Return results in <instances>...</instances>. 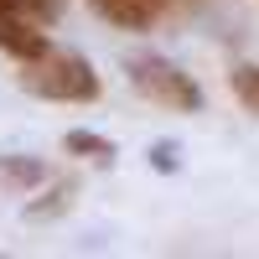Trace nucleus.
Here are the masks:
<instances>
[{
	"instance_id": "f257e3e1",
	"label": "nucleus",
	"mask_w": 259,
	"mask_h": 259,
	"mask_svg": "<svg viewBox=\"0 0 259 259\" xmlns=\"http://www.w3.org/2000/svg\"><path fill=\"white\" fill-rule=\"evenodd\" d=\"M21 89H31L36 99H52V104H94L99 99V73L83 52L47 47V52L21 62Z\"/></svg>"
},
{
	"instance_id": "f03ea898",
	"label": "nucleus",
	"mask_w": 259,
	"mask_h": 259,
	"mask_svg": "<svg viewBox=\"0 0 259 259\" xmlns=\"http://www.w3.org/2000/svg\"><path fill=\"white\" fill-rule=\"evenodd\" d=\"M130 83H135V94L150 99V104H161V109H202V89H197V78L182 73L177 62H166V57H135L130 62Z\"/></svg>"
},
{
	"instance_id": "7ed1b4c3",
	"label": "nucleus",
	"mask_w": 259,
	"mask_h": 259,
	"mask_svg": "<svg viewBox=\"0 0 259 259\" xmlns=\"http://www.w3.org/2000/svg\"><path fill=\"white\" fill-rule=\"evenodd\" d=\"M0 52H11L16 62L47 52V31H41V21H31L16 0H0Z\"/></svg>"
},
{
	"instance_id": "20e7f679",
	"label": "nucleus",
	"mask_w": 259,
	"mask_h": 259,
	"mask_svg": "<svg viewBox=\"0 0 259 259\" xmlns=\"http://www.w3.org/2000/svg\"><path fill=\"white\" fill-rule=\"evenodd\" d=\"M89 6L119 31H150L166 16V0H89Z\"/></svg>"
},
{
	"instance_id": "39448f33",
	"label": "nucleus",
	"mask_w": 259,
	"mask_h": 259,
	"mask_svg": "<svg viewBox=\"0 0 259 259\" xmlns=\"http://www.w3.org/2000/svg\"><path fill=\"white\" fill-rule=\"evenodd\" d=\"M41 161H31V156H0V187H11V192H31V187H41Z\"/></svg>"
},
{
	"instance_id": "423d86ee",
	"label": "nucleus",
	"mask_w": 259,
	"mask_h": 259,
	"mask_svg": "<svg viewBox=\"0 0 259 259\" xmlns=\"http://www.w3.org/2000/svg\"><path fill=\"white\" fill-rule=\"evenodd\" d=\"M228 83H233V94H239L244 109L259 114V62H239V68L228 73Z\"/></svg>"
},
{
	"instance_id": "0eeeda50",
	"label": "nucleus",
	"mask_w": 259,
	"mask_h": 259,
	"mask_svg": "<svg viewBox=\"0 0 259 259\" xmlns=\"http://www.w3.org/2000/svg\"><path fill=\"white\" fill-rule=\"evenodd\" d=\"M62 145H68L73 156H89V161H114V145L104 140V135H94V130H73Z\"/></svg>"
},
{
	"instance_id": "6e6552de",
	"label": "nucleus",
	"mask_w": 259,
	"mask_h": 259,
	"mask_svg": "<svg viewBox=\"0 0 259 259\" xmlns=\"http://www.w3.org/2000/svg\"><path fill=\"white\" fill-rule=\"evenodd\" d=\"M68 202H73V187H52L47 202H31V207H26V218H57Z\"/></svg>"
},
{
	"instance_id": "1a4fd4ad",
	"label": "nucleus",
	"mask_w": 259,
	"mask_h": 259,
	"mask_svg": "<svg viewBox=\"0 0 259 259\" xmlns=\"http://www.w3.org/2000/svg\"><path fill=\"white\" fill-rule=\"evenodd\" d=\"M21 11H26L31 21H41V26H52V21L62 16V0H16Z\"/></svg>"
}]
</instances>
